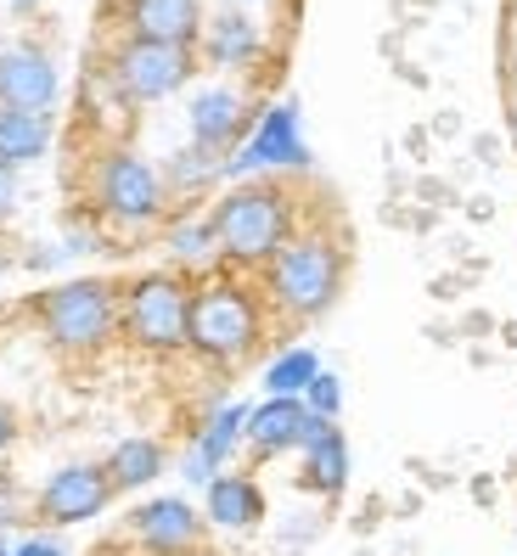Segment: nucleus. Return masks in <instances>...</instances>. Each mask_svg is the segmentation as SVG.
<instances>
[{"mask_svg": "<svg viewBox=\"0 0 517 556\" xmlns=\"http://www.w3.org/2000/svg\"><path fill=\"white\" fill-rule=\"evenodd\" d=\"M304 483L320 495H338L349 483V444L327 416H315V433L304 439Z\"/></svg>", "mask_w": 517, "mask_h": 556, "instance_id": "nucleus-14", "label": "nucleus"}, {"mask_svg": "<svg viewBox=\"0 0 517 556\" xmlns=\"http://www.w3.org/2000/svg\"><path fill=\"white\" fill-rule=\"evenodd\" d=\"M90 556H136V551H124V545H96Z\"/></svg>", "mask_w": 517, "mask_h": 556, "instance_id": "nucleus-27", "label": "nucleus"}, {"mask_svg": "<svg viewBox=\"0 0 517 556\" xmlns=\"http://www.w3.org/2000/svg\"><path fill=\"white\" fill-rule=\"evenodd\" d=\"M51 102H56V68H51V56L35 51V46L0 51V108L46 113Z\"/></svg>", "mask_w": 517, "mask_h": 556, "instance_id": "nucleus-10", "label": "nucleus"}, {"mask_svg": "<svg viewBox=\"0 0 517 556\" xmlns=\"http://www.w3.org/2000/svg\"><path fill=\"white\" fill-rule=\"evenodd\" d=\"M310 433H315V416H310L304 400H265L258 410H248V444H253V455L304 450Z\"/></svg>", "mask_w": 517, "mask_h": 556, "instance_id": "nucleus-11", "label": "nucleus"}, {"mask_svg": "<svg viewBox=\"0 0 517 556\" xmlns=\"http://www.w3.org/2000/svg\"><path fill=\"white\" fill-rule=\"evenodd\" d=\"M304 405H310V416H327V421H338V410H343V382H338L332 371H320V377L304 388Z\"/></svg>", "mask_w": 517, "mask_h": 556, "instance_id": "nucleus-22", "label": "nucleus"}, {"mask_svg": "<svg viewBox=\"0 0 517 556\" xmlns=\"http://www.w3.org/2000/svg\"><path fill=\"white\" fill-rule=\"evenodd\" d=\"M258 304L242 281H209L191 292V326H186V349H198L214 366H237L258 349Z\"/></svg>", "mask_w": 517, "mask_h": 556, "instance_id": "nucleus-3", "label": "nucleus"}, {"mask_svg": "<svg viewBox=\"0 0 517 556\" xmlns=\"http://www.w3.org/2000/svg\"><path fill=\"white\" fill-rule=\"evenodd\" d=\"M0 276H7V248H0Z\"/></svg>", "mask_w": 517, "mask_h": 556, "instance_id": "nucleus-28", "label": "nucleus"}, {"mask_svg": "<svg viewBox=\"0 0 517 556\" xmlns=\"http://www.w3.org/2000/svg\"><path fill=\"white\" fill-rule=\"evenodd\" d=\"M12 556H62V545L56 540H23Z\"/></svg>", "mask_w": 517, "mask_h": 556, "instance_id": "nucleus-25", "label": "nucleus"}, {"mask_svg": "<svg viewBox=\"0 0 517 556\" xmlns=\"http://www.w3.org/2000/svg\"><path fill=\"white\" fill-rule=\"evenodd\" d=\"M12 439H17V410H12L7 400H0V455L12 450Z\"/></svg>", "mask_w": 517, "mask_h": 556, "instance_id": "nucleus-24", "label": "nucleus"}, {"mask_svg": "<svg viewBox=\"0 0 517 556\" xmlns=\"http://www.w3.org/2000/svg\"><path fill=\"white\" fill-rule=\"evenodd\" d=\"M258 163H304V141H299V113L293 108H276L265 124H258L253 147H242L231 157V169H258Z\"/></svg>", "mask_w": 517, "mask_h": 556, "instance_id": "nucleus-13", "label": "nucleus"}, {"mask_svg": "<svg viewBox=\"0 0 517 556\" xmlns=\"http://www.w3.org/2000/svg\"><path fill=\"white\" fill-rule=\"evenodd\" d=\"M209 56L214 62H225V68H242V62H253L258 56V28L248 23V17H214L209 23Z\"/></svg>", "mask_w": 517, "mask_h": 556, "instance_id": "nucleus-20", "label": "nucleus"}, {"mask_svg": "<svg viewBox=\"0 0 517 556\" xmlns=\"http://www.w3.org/2000/svg\"><path fill=\"white\" fill-rule=\"evenodd\" d=\"M169 248H175L180 258H209V253H219V248H214V231H209V219H191V225H175V237H169Z\"/></svg>", "mask_w": 517, "mask_h": 556, "instance_id": "nucleus-23", "label": "nucleus"}, {"mask_svg": "<svg viewBox=\"0 0 517 556\" xmlns=\"http://www.w3.org/2000/svg\"><path fill=\"white\" fill-rule=\"evenodd\" d=\"M12 203V163H0V208Z\"/></svg>", "mask_w": 517, "mask_h": 556, "instance_id": "nucleus-26", "label": "nucleus"}, {"mask_svg": "<svg viewBox=\"0 0 517 556\" xmlns=\"http://www.w3.org/2000/svg\"><path fill=\"white\" fill-rule=\"evenodd\" d=\"M96 198L113 219L129 225H147L164 208V180L152 175V163H141L136 152H108L102 157V175H96Z\"/></svg>", "mask_w": 517, "mask_h": 556, "instance_id": "nucleus-7", "label": "nucleus"}, {"mask_svg": "<svg viewBox=\"0 0 517 556\" xmlns=\"http://www.w3.org/2000/svg\"><path fill=\"white\" fill-rule=\"evenodd\" d=\"M51 147V113H17L7 108L0 113V163H35Z\"/></svg>", "mask_w": 517, "mask_h": 556, "instance_id": "nucleus-19", "label": "nucleus"}, {"mask_svg": "<svg viewBox=\"0 0 517 556\" xmlns=\"http://www.w3.org/2000/svg\"><path fill=\"white\" fill-rule=\"evenodd\" d=\"M129 28H136V40L191 51V40L203 35V7L198 0H129Z\"/></svg>", "mask_w": 517, "mask_h": 556, "instance_id": "nucleus-12", "label": "nucleus"}, {"mask_svg": "<svg viewBox=\"0 0 517 556\" xmlns=\"http://www.w3.org/2000/svg\"><path fill=\"white\" fill-rule=\"evenodd\" d=\"M191 74V51L186 46H152V40H129L113 56V79L129 102H164L175 96Z\"/></svg>", "mask_w": 517, "mask_h": 556, "instance_id": "nucleus-6", "label": "nucleus"}, {"mask_svg": "<svg viewBox=\"0 0 517 556\" xmlns=\"http://www.w3.org/2000/svg\"><path fill=\"white\" fill-rule=\"evenodd\" d=\"M209 522L219 529H258L265 522V495H258V483L242 478V472H225L209 483Z\"/></svg>", "mask_w": 517, "mask_h": 556, "instance_id": "nucleus-15", "label": "nucleus"}, {"mask_svg": "<svg viewBox=\"0 0 517 556\" xmlns=\"http://www.w3.org/2000/svg\"><path fill=\"white\" fill-rule=\"evenodd\" d=\"M315 377H320L315 349H287L281 359H270L265 388H270V400H304V388H310Z\"/></svg>", "mask_w": 517, "mask_h": 556, "instance_id": "nucleus-21", "label": "nucleus"}, {"mask_svg": "<svg viewBox=\"0 0 517 556\" xmlns=\"http://www.w3.org/2000/svg\"><path fill=\"white\" fill-rule=\"evenodd\" d=\"M237 129H242V96L237 90H203L198 102H191V136H198L203 152L231 147Z\"/></svg>", "mask_w": 517, "mask_h": 556, "instance_id": "nucleus-17", "label": "nucleus"}, {"mask_svg": "<svg viewBox=\"0 0 517 556\" xmlns=\"http://www.w3.org/2000/svg\"><path fill=\"white\" fill-rule=\"evenodd\" d=\"M343 292V248L332 237H287V248L270 258V299L293 315L315 320L338 304Z\"/></svg>", "mask_w": 517, "mask_h": 556, "instance_id": "nucleus-2", "label": "nucleus"}, {"mask_svg": "<svg viewBox=\"0 0 517 556\" xmlns=\"http://www.w3.org/2000/svg\"><path fill=\"white\" fill-rule=\"evenodd\" d=\"M191 556H209V551H191Z\"/></svg>", "mask_w": 517, "mask_h": 556, "instance_id": "nucleus-29", "label": "nucleus"}, {"mask_svg": "<svg viewBox=\"0 0 517 556\" xmlns=\"http://www.w3.org/2000/svg\"><path fill=\"white\" fill-rule=\"evenodd\" d=\"M35 320L62 354H90L118 332V292L108 281H62L35 299Z\"/></svg>", "mask_w": 517, "mask_h": 556, "instance_id": "nucleus-4", "label": "nucleus"}, {"mask_svg": "<svg viewBox=\"0 0 517 556\" xmlns=\"http://www.w3.org/2000/svg\"><path fill=\"white\" fill-rule=\"evenodd\" d=\"M214 248L237 265H270L293 237V198L281 186H237L209 214Z\"/></svg>", "mask_w": 517, "mask_h": 556, "instance_id": "nucleus-1", "label": "nucleus"}, {"mask_svg": "<svg viewBox=\"0 0 517 556\" xmlns=\"http://www.w3.org/2000/svg\"><path fill=\"white\" fill-rule=\"evenodd\" d=\"M242 433H248V405H225V410H214V421L203 428L198 450H191V462H186V478H191V483H214V467L237 450Z\"/></svg>", "mask_w": 517, "mask_h": 556, "instance_id": "nucleus-16", "label": "nucleus"}, {"mask_svg": "<svg viewBox=\"0 0 517 556\" xmlns=\"http://www.w3.org/2000/svg\"><path fill=\"white\" fill-rule=\"evenodd\" d=\"M118 326L136 349L152 354H175L186 349V326H191V287L169 270H152L118 299Z\"/></svg>", "mask_w": 517, "mask_h": 556, "instance_id": "nucleus-5", "label": "nucleus"}, {"mask_svg": "<svg viewBox=\"0 0 517 556\" xmlns=\"http://www.w3.org/2000/svg\"><path fill=\"white\" fill-rule=\"evenodd\" d=\"M108 501H113V478H108V467L79 462V467L51 472V483L40 489L35 511L51 522V529H74V522L102 517V511H108Z\"/></svg>", "mask_w": 517, "mask_h": 556, "instance_id": "nucleus-8", "label": "nucleus"}, {"mask_svg": "<svg viewBox=\"0 0 517 556\" xmlns=\"http://www.w3.org/2000/svg\"><path fill=\"white\" fill-rule=\"evenodd\" d=\"M129 529H136L147 556H191V551H203V517L191 511L180 495L147 501L136 517H129Z\"/></svg>", "mask_w": 517, "mask_h": 556, "instance_id": "nucleus-9", "label": "nucleus"}, {"mask_svg": "<svg viewBox=\"0 0 517 556\" xmlns=\"http://www.w3.org/2000/svg\"><path fill=\"white\" fill-rule=\"evenodd\" d=\"M108 478H113V495H129V489H147L157 472H164V444L157 439H124L108 455Z\"/></svg>", "mask_w": 517, "mask_h": 556, "instance_id": "nucleus-18", "label": "nucleus"}]
</instances>
